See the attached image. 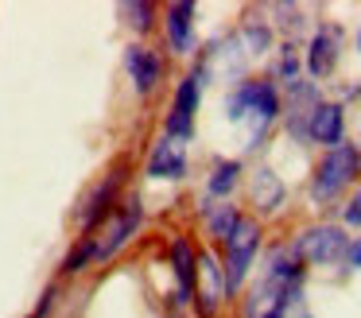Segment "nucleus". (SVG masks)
<instances>
[{
    "label": "nucleus",
    "instance_id": "f257e3e1",
    "mask_svg": "<svg viewBox=\"0 0 361 318\" xmlns=\"http://www.w3.org/2000/svg\"><path fill=\"white\" fill-rule=\"evenodd\" d=\"M257 248H260V225L252 221V217H241L237 229L229 233V240H226V268H221L226 271V295L245 283L252 260H257Z\"/></svg>",
    "mask_w": 361,
    "mask_h": 318
},
{
    "label": "nucleus",
    "instance_id": "f03ea898",
    "mask_svg": "<svg viewBox=\"0 0 361 318\" xmlns=\"http://www.w3.org/2000/svg\"><path fill=\"white\" fill-rule=\"evenodd\" d=\"M276 113H280V97H276V90L268 82H245V85H237L233 97H229V121L252 116L257 136L268 121H276Z\"/></svg>",
    "mask_w": 361,
    "mask_h": 318
},
{
    "label": "nucleus",
    "instance_id": "7ed1b4c3",
    "mask_svg": "<svg viewBox=\"0 0 361 318\" xmlns=\"http://www.w3.org/2000/svg\"><path fill=\"white\" fill-rule=\"evenodd\" d=\"M353 175H357V152H353L350 144H338V147H330L326 159L319 163V175H314L311 194L319 202H330Z\"/></svg>",
    "mask_w": 361,
    "mask_h": 318
},
{
    "label": "nucleus",
    "instance_id": "20e7f679",
    "mask_svg": "<svg viewBox=\"0 0 361 318\" xmlns=\"http://www.w3.org/2000/svg\"><path fill=\"white\" fill-rule=\"evenodd\" d=\"M345 248H350V240H345V233L338 225H314V229H307L299 237L295 252L299 260H311V264H338L345 260Z\"/></svg>",
    "mask_w": 361,
    "mask_h": 318
},
{
    "label": "nucleus",
    "instance_id": "39448f33",
    "mask_svg": "<svg viewBox=\"0 0 361 318\" xmlns=\"http://www.w3.org/2000/svg\"><path fill=\"white\" fill-rule=\"evenodd\" d=\"M198 93H202V70L183 78L179 93H175L171 116H167V136L171 140H187L195 132V109H198Z\"/></svg>",
    "mask_w": 361,
    "mask_h": 318
},
{
    "label": "nucleus",
    "instance_id": "423d86ee",
    "mask_svg": "<svg viewBox=\"0 0 361 318\" xmlns=\"http://www.w3.org/2000/svg\"><path fill=\"white\" fill-rule=\"evenodd\" d=\"M140 217H144V209H140V202H136V198H128L125 206L113 209L109 229H105L102 240H97V260H109L121 245H128V240H133V233L140 229Z\"/></svg>",
    "mask_w": 361,
    "mask_h": 318
},
{
    "label": "nucleus",
    "instance_id": "0eeeda50",
    "mask_svg": "<svg viewBox=\"0 0 361 318\" xmlns=\"http://www.w3.org/2000/svg\"><path fill=\"white\" fill-rule=\"evenodd\" d=\"M171 271H175V302L187 307L198 287V260H195L190 240H175L171 245Z\"/></svg>",
    "mask_w": 361,
    "mask_h": 318
},
{
    "label": "nucleus",
    "instance_id": "6e6552de",
    "mask_svg": "<svg viewBox=\"0 0 361 318\" xmlns=\"http://www.w3.org/2000/svg\"><path fill=\"white\" fill-rule=\"evenodd\" d=\"M125 66H128V78H133L136 93H152L159 85V78H164V62H159V54L148 51V47H128Z\"/></svg>",
    "mask_w": 361,
    "mask_h": 318
},
{
    "label": "nucleus",
    "instance_id": "1a4fd4ad",
    "mask_svg": "<svg viewBox=\"0 0 361 318\" xmlns=\"http://www.w3.org/2000/svg\"><path fill=\"white\" fill-rule=\"evenodd\" d=\"M338 47H342V31L338 27H319L311 39V47H307V70H311L314 78H326L330 70H334L338 62Z\"/></svg>",
    "mask_w": 361,
    "mask_h": 318
},
{
    "label": "nucleus",
    "instance_id": "9d476101",
    "mask_svg": "<svg viewBox=\"0 0 361 318\" xmlns=\"http://www.w3.org/2000/svg\"><path fill=\"white\" fill-rule=\"evenodd\" d=\"M148 175L152 178H183L187 175V152H183L179 140L164 136L148 155Z\"/></svg>",
    "mask_w": 361,
    "mask_h": 318
},
{
    "label": "nucleus",
    "instance_id": "9b49d317",
    "mask_svg": "<svg viewBox=\"0 0 361 318\" xmlns=\"http://www.w3.org/2000/svg\"><path fill=\"white\" fill-rule=\"evenodd\" d=\"M167 43H171L175 54L195 51V4L190 0L167 8Z\"/></svg>",
    "mask_w": 361,
    "mask_h": 318
},
{
    "label": "nucleus",
    "instance_id": "f8f14e48",
    "mask_svg": "<svg viewBox=\"0 0 361 318\" xmlns=\"http://www.w3.org/2000/svg\"><path fill=\"white\" fill-rule=\"evenodd\" d=\"M117 183H121V171H117V175H109V178H105V183L94 190V198H90L86 214H82V237H90V233L102 225V217L117 209Z\"/></svg>",
    "mask_w": 361,
    "mask_h": 318
},
{
    "label": "nucleus",
    "instance_id": "ddd939ff",
    "mask_svg": "<svg viewBox=\"0 0 361 318\" xmlns=\"http://www.w3.org/2000/svg\"><path fill=\"white\" fill-rule=\"evenodd\" d=\"M303 132L314 140V144L338 147V144H342V109H338V105H319L311 113V121H307Z\"/></svg>",
    "mask_w": 361,
    "mask_h": 318
},
{
    "label": "nucleus",
    "instance_id": "4468645a",
    "mask_svg": "<svg viewBox=\"0 0 361 318\" xmlns=\"http://www.w3.org/2000/svg\"><path fill=\"white\" fill-rule=\"evenodd\" d=\"M198 276H202V310L210 314L218 307V299L226 295V271H221V264L214 256H202L198 260Z\"/></svg>",
    "mask_w": 361,
    "mask_h": 318
},
{
    "label": "nucleus",
    "instance_id": "2eb2a0df",
    "mask_svg": "<svg viewBox=\"0 0 361 318\" xmlns=\"http://www.w3.org/2000/svg\"><path fill=\"white\" fill-rule=\"evenodd\" d=\"M252 202H257L260 209H280V202H283V183L272 175L268 167H260L257 175H252Z\"/></svg>",
    "mask_w": 361,
    "mask_h": 318
},
{
    "label": "nucleus",
    "instance_id": "dca6fc26",
    "mask_svg": "<svg viewBox=\"0 0 361 318\" xmlns=\"http://www.w3.org/2000/svg\"><path fill=\"white\" fill-rule=\"evenodd\" d=\"M237 175H241V163H237V159L218 163V167L210 171V194H214V198H221V194L233 190V186H237Z\"/></svg>",
    "mask_w": 361,
    "mask_h": 318
},
{
    "label": "nucleus",
    "instance_id": "f3484780",
    "mask_svg": "<svg viewBox=\"0 0 361 318\" xmlns=\"http://www.w3.org/2000/svg\"><path fill=\"white\" fill-rule=\"evenodd\" d=\"M264 318H311V310L303 307V295H299V287H291L288 295H280V299H276V307L268 310Z\"/></svg>",
    "mask_w": 361,
    "mask_h": 318
},
{
    "label": "nucleus",
    "instance_id": "a211bd4d",
    "mask_svg": "<svg viewBox=\"0 0 361 318\" xmlns=\"http://www.w3.org/2000/svg\"><path fill=\"white\" fill-rule=\"evenodd\" d=\"M206 221H210V233H214L218 240H229V233L237 229V221H241V214H237L233 206H214Z\"/></svg>",
    "mask_w": 361,
    "mask_h": 318
},
{
    "label": "nucleus",
    "instance_id": "6ab92c4d",
    "mask_svg": "<svg viewBox=\"0 0 361 318\" xmlns=\"http://www.w3.org/2000/svg\"><path fill=\"white\" fill-rule=\"evenodd\" d=\"M90 260H97V237H82V240H78V248H74V252L66 256L63 271H71V276H74V271H82Z\"/></svg>",
    "mask_w": 361,
    "mask_h": 318
},
{
    "label": "nucleus",
    "instance_id": "aec40b11",
    "mask_svg": "<svg viewBox=\"0 0 361 318\" xmlns=\"http://www.w3.org/2000/svg\"><path fill=\"white\" fill-rule=\"evenodd\" d=\"M121 16H128V23H133L136 31H148V27H152V16H156V8L144 4V0H136V4H121Z\"/></svg>",
    "mask_w": 361,
    "mask_h": 318
},
{
    "label": "nucleus",
    "instance_id": "412c9836",
    "mask_svg": "<svg viewBox=\"0 0 361 318\" xmlns=\"http://www.w3.org/2000/svg\"><path fill=\"white\" fill-rule=\"evenodd\" d=\"M51 302H55V287H51V291H43V299H39V307H35L32 318H47L51 314Z\"/></svg>",
    "mask_w": 361,
    "mask_h": 318
},
{
    "label": "nucleus",
    "instance_id": "4be33fe9",
    "mask_svg": "<svg viewBox=\"0 0 361 318\" xmlns=\"http://www.w3.org/2000/svg\"><path fill=\"white\" fill-rule=\"evenodd\" d=\"M345 221H350V225H361V190H357V198L345 206Z\"/></svg>",
    "mask_w": 361,
    "mask_h": 318
},
{
    "label": "nucleus",
    "instance_id": "5701e85b",
    "mask_svg": "<svg viewBox=\"0 0 361 318\" xmlns=\"http://www.w3.org/2000/svg\"><path fill=\"white\" fill-rule=\"evenodd\" d=\"M345 264H350V268H361V237L345 248Z\"/></svg>",
    "mask_w": 361,
    "mask_h": 318
},
{
    "label": "nucleus",
    "instance_id": "b1692460",
    "mask_svg": "<svg viewBox=\"0 0 361 318\" xmlns=\"http://www.w3.org/2000/svg\"><path fill=\"white\" fill-rule=\"evenodd\" d=\"M357 51H361V27H357Z\"/></svg>",
    "mask_w": 361,
    "mask_h": 318
}]
</instances>
